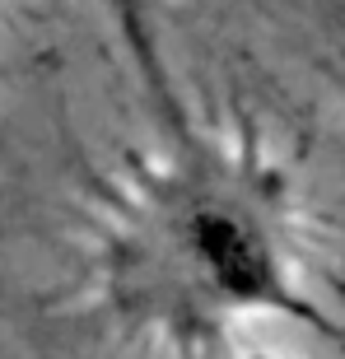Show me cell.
Wrapping results in <instances>:
<instances>
[{"mask_svg": "<svg viewBox=\"0 0 345 359\" xmlns=\"http://www.w3.org/2000/svg\"><path fill=\"white\" fill-rule=\"evenodd\" d=\"M177 252L191 280L229 313H266V318H290L318 332H336L299 294L271 229L238 201H191L177 219Z\"/></svg>", "mask_w": 345, "mask_h": 359, "instance_id": "1", "label": "cell"}, {"mask_svg": "<svg viewBox=\"0 0 345 359\" xmlns=\"http://www.w3.org/2000/svg\"><path fill=\"white\" fill-rule=\"evenodd\" d=\"M248 359H276V355H248Z\"/></svg>", "mask_w": 345, "mask_h": 359, "instance_id": "2", "label": "cell"}]
</instances>
